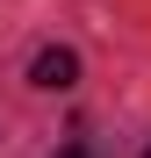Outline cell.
Masks as SVG:
<instances>
[{
	"label": "cell",
	"instance_id": "3957f363",
	"mask_svg": "<svg viewBox=\"0 0 151 158\" xmlns=\"http://www.w3.org/2000/svg\"><path fill=\"white\" fill-rule=\"evenodd\" d=\"M144 158H151V151H144Z\"/></svg>",
	"mask_w": 151,
	"mask_h": 158
},
{
	"label": "cell",
	"instance_id": "6da1fadb",
	"mask_svg": "<svg viewBox=\"0 0 151 158\" xmlns=\"http://www.w3.org/2000/svg\"><path fill=\"white\" fill-rule=\"evenodd\" d=\"M29 79H36L43 94H65L72 79H79V58H72L65 43H50V50H36V65H29Z\"/></svg>",
	"mask_w": 151,
	"mask_h": 158
},
{
	"label": "cell",
	"instance_id": "7a4b0ae2",
	"mask_svg": "<svg viewBox=\"0 0 151 158\" xmlns=\"http://www.w3.org/2000/svg\"><path fill=\"white\" fill-rule=\"evenodd\" d=\"M58 158H94V151H86V144H79V137H72V144H65V151H58Z\"/></svg>",
	"mask_w": 151,
	"mask_h": 158
}]
</instances>
